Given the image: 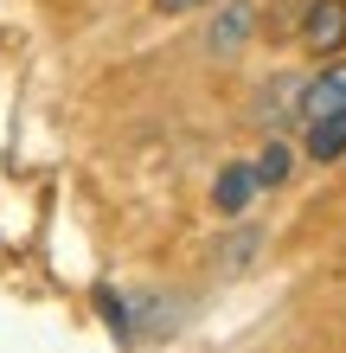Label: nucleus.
Returning <instances> with one entry per match:
<instances>
[{
	"instance_id": "nucleus-1",
	"label": "nucleus",
	"mask_w": 346,
	"mask_h": 353,
	"mask_svg": "<svg viewBox=\"0 0 346 353\" xmlns=\"http://www.w3.org/2000/svg\"><path fill=\"white\" fill-rule=\"evenodd\" d=\"M340 110H346V58H327V65L295 90V122H301V129H314V122H327Z\"/></svg>"
},
{
	"instance_id": "nucleus-2",
	"label": "nucleus",
	"mask_w": 346,
	"mask_h": 353,
	"mask_svg": "<svg viewBox=\"0 0 346 353\" xmlns=\"http://www.w3.org/2000/svg\"><path fill=\"white\" fill-rule=\"evenodd\" d=\"M301 52H314V58L346 52V0H308V13H301Z\"/></svg>"
},
{
	"instance_id": "nucleus-3",
	"label": "nucleus",
	"mask_w": 346,
	"mask_h": 353,
	"mask_svg": "<svg viewBox=\"0 0 346 353\" xmlns=\"http://www.w3.org/2000/svg\"><path fill=\"white\" fill-rule=\"evenodd\" d=\"M250 32H257V0H225L212 19V32H206V46L212 52H237V46H250Z\"/></svg>"
},
{
	"instance_id": "nucleus-4",
	"label": "nucleus",
	"mask_w": 346,
	"mask_h": 353,
	"mask_svg": "<svg viewBox=\"0 0 346 353\" xmlns=\"http://www.w3.org/2000/svg\"><path fill=\"white\" fill-rule=\"evenodd\" d=\"M250 193H257V174H250V161H231L225 174H218V186H212V205L218 212H244V205H250Z\"/></svg>"
},
{
	"instance_id": "nucleus-5",
	"label": "nucleus",
	"mask_w": 346,
	"mask_h": 353,
	"mask_svg": "<svg viewBox=\"0 0 346 353\" xmlns=\"http://www.w3.org/2000/svg\"><path fill=\"white\" fill-rule=\"evenodd\" d=\"M301 154L321 161V168H327V161H340V154H346V110L327 116V122H314V129H301Z\"/></svg>"
},
{
	"instance_id": "nucleus-6",
	"label": "nucleus",
	"mask_w": 346,
	"mask_h": 353,
	"mask_svg": "<svg viewBox=\"0 0 346 353\" xmlns=\"http://www.w3.org/2000/svg\"><path fill=\"white\" fill-rule=\"evenodd\" d=\"M289 168H295V161H289V148H282V141H270V148H263V154L250 161L257 186H282V180H289Z\"/></svg>"
},
{
	"instance_id": "nucleus-7",
	"label": "nucleus",
	"mask_w": 346,
	"mask_h": 353,
	"mask_svg": "<svg viewBox=\"0 0 346 353\" xmlns=\"http://www.w3.org/2000/svg\"><path fill=\"white\" fill-rule=\"evenodd\" d=\"M148 7L160 19H180V13H199V7H212V0H148Z\"/></svg>"
}]
</instances>
